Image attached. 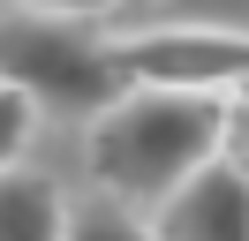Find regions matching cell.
<instances>
[{
	"mask_svg": "<svg viewBox=\"0 0 249 241\" xmlns=\"http://www.w3.org/2000/svg\"><path fill=\"white\" fill-rule=\"evenodd\" d=\"M68 234V211L53 196V181L38 173H0V241H61Z\"/></svg>",
	"mask_w": 249,
	"mask_h": 241,
	"instance_id": "5b68a950",
	"label": "cell"
},
{
	"mask_svg": "<svg viewBox=\"0 0 249 241\" xmlns=\"http://www.w3.org/2000/svg\"><path fill=\"white\" fill-rule=\"evenodd\" d=\"M61 241H151V226H136L121 204H91V211H68Z\"/></svg>",
	"mask_w": 249,
	"mask_h": 241,
	"instance_id": "8992f818",
	"label": "cell"
},
{
	"mask_svg": "<svg viewBox=\"0 0 249 241\" xmlns=\"http://www.w3.org/2000/svg\"><path fill=\"white\" fill-rule=\"evenodd\" d=\"M31 128H38V113L16 98V90H0V173H16V158H23V143H31Z\"/></svg>",
	"mask_w": 249,
	"mask_h": 241,
	"instance_id": "52a82bcc",
	"label": "cell"
},
{
	"mask_svg": "<svg viewBox=\"0 0 249 241\" xmlns=\"http://www.w3.org/2000/svg\"><path fill=\"white\" fill-rule=\"evenodd\" d=\"M151 241H249V181L212 158L151 211Z\"/></svg>",
	"mask_w": 249,
	"mask_h": 241,
	"instance_id": "277c9868",
	"label": "cell"
},
{
	"mask_svg": "<svg viewBox=\"0 0 249 241\" xmlns=\"http://www.w3.org/2000/svg\"><path fill=\"white\" fill-rule=\"evenodd\" d=\"M227 98H234V105H242V113H249V83H242V90H227Z\"/></svg>",
	"mask_w": 249,
	"mask_h": 241,
	"instance_id": "8fae6325",
	"label": "cell"
},
{
	"mask_svg": "<svg viewBox=\"0 0 249 241\" xmlns=\"http://www.w3.org/2000/svg\"><path fill=\"white\" fill-rule=\"evenodd\" d=\"M0 90H16L31 113H76L98 120L128 90L121 60L91 23H61V15H0Z\"/></svg>",
	"mask_w": 249,
	"mask_h": 241,
	"instance_id": "7a4b0ae2",
	"label": "cell"
},
{
	"mask_svg": "<svg viewBox=\"0 0 249 241\" xmlns=\"http://www.w3.org/2000/svg\"><path fill=\"white\" fill-rule=\"evenodd\" d=\"M128 90H189V98H227L249 83V38L242 30H204V23H174V30H136L113 38Z\"/></svg>",
	"mask_w": 249,
	"mask_h": 241,
	"instance_id": "3957f363",
	"label": "cell"
},
{
	"mask_svg": "<svg viewBox=\"0 0 249 241\" xmlns=\"http://www.w3.org/2000/svg\"><path fill=\"white\" fill-rule=\"evenodd\" d=\"M181 23H204V30H242V38H249V0H181Z\"/></svg>",
	"mask_w": 249,
	"mask_h": 241,
	"instance_id": "ba28073f",
	"label": "cell"
},
{
	"mask_svg": "<svg viewBox=\"0 0 249 241\" xmlns=\"http://www.w3.org/2000/svg\"><path fill=\"white\" fill-rule=\"evenodd\" d=\"M23 15H61V23H91V15H113V0H23Z\"/></svg>",
	"mask_w": 249,
	"mask_h": 241,
	"instance_id": "9c48e42d",
	"label": "cell"
},
{
	"mask_svg": "<svg viewBox=\"0 0 249 241\" xmlns=\"http://www.w3.org/2000/svg\"><path fill=\"white\" fill-rule=\"evenodd\" d=\"M91 181L121 211H159L181 181H196L219 158V98L189 90H121L91 120Z\"/></svg>",
	"mask_w": 249,
	"mask_h": 241,
	"instance_id": "6da1fadb",
	"label": "cell"
},
{
	"mask_svg": "<svg viewBox=\"0 0 249 241\" xmlns=\"http://www.w3.org/2000/svg\"><path fill=\"white\" fill-rule=\"evenodd\" d=\"M113 8H166V0H113Z\"/></svg>",
	"mask_w": 249,
	"mask_h": 241,
	"instance_id": "30bf717a",
	"label": "cell"
}]
</instances>
